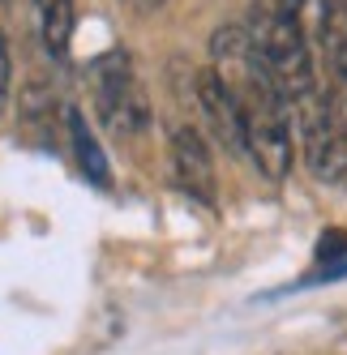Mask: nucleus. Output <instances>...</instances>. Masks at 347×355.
I'll return each instance as SVG.
<instances>
[{"label": "nucleus", "mask_w": 347, "mask_h": 355, "mask_svg": "<svg viewBox=\"0 0 347 355\" xmlns=\"http://www.w3.org/2000/svg\"><path fill=\"white\" fill-rule=\"evenodd\" d=\"M291 124L301 133V155L305 167L321 184H343L347 180V112L330 90H317L291 112Z\"/></svg>", "instance_id": "obj_1"}, {"label": "nucleus", "mask_w": 347, "mask_h": 355, "mask_svg": "<svg viewBox=\"0 0 347 355\" xmlns=\"http://www.w3.org/2000/svg\"><path fill=\"white\" fill-rule=\"evenodd\" d=\"M94 86V116L108 124L116 137H137L151 124V98H146L129 52H108L90 64Z\"/></svg>", "instance_id": "obj_2"}, {"label": "nucleus", "mask_w": 347, "mask_h": 355, "mask_svg": "<svg viewBox=\"0 0 347 355\" xmlns=\"http://www.w3.org/2000/svg\"><path fill=\"white\" fill-rule=\"evenodd\" d=\"M193 94H197L202 116L210 120L219 146L228 150V155H244V159H249V146H244V103H240L236 86L223 78L214 64H206V69L193 73Z\"/></svg>", "instance_id": "obj_3"}, {"label": "nucleus", "mask_w": 347, "mask_h": 355, "mask_svg": "<svg viewBox=\"0 0 347 355\" xmlns=\"http://www.w3.org/2000/svg\"><path fill=\"white\" fill-rule=\"evenodd\" d=\"M167 155H171V171H176V184L197 197V201H206V206H214V159H210V146L206 137L193 129V124H176V129L167 133Z\"/></svg>", "instance_id": "obj_4"}, {"label": "nucleus", "mask_w": 347, "mask_h": 355, "mask_svg": "<svg viewBox=\"0 0 347 355\" xmlns=\"http://www.w3.org/2000/svg\"><path fill=\"white\" fill-rule=\"evenodd\" d=\"M313 52L326 64V90L347 112V0H330L313 35Z\"/></svg>", "instance_id": "obj_5"}, {"label": "nucleus", "mask_w": 347, "mask_h": 355, "mask_svg": "<svg viewBox=\"0 0 347 355\" xmlns=\"http://www.w3.org/2000/svg\"><path fill=\"white\" fill-rule=\"evenodd\" d=\"M65 120H69V137H73V155H78V167H82V175H86L90 184L108 189V184H112V167H108V159H103V150H99L94 133L86 129L82 112H78V107H69V112H65Z\"/></svg>", "instance_id": "obj_6"}, {"label": "nucleus", "mask_w": 347, "mask_h": 355, "mask_svg": "<svg viewBox=\"0 0 347 355\" xmlns=\"http://www.w3.org/2000/svg\"><path fill=\"white\" fill-rule=\"evenodd\" d=\"M43 47L52 52V60H65L69 39H73V0H35Z\"/></svg>", "instance_id": "obj_7"}, {"label": "nucleus", "mask_w": 347, "mask_h": 355, "mask_svg": "<svg viewBox=\"0 0 347 355\" xmlns=\"http://www.w3.org/2000/svg\"><path fill=\"white\" fill-rule=\"evenodd\" d=\"M9 82H13V60H9V39L0 31V112L9 107Z\"/></svg>", "instance_id": "obj_8"}, {"label": "nucleus", "mask_w": 347, "mask_h": 355, "mask_svg": "<svg viewBox=\"0 0 347 355\" xmlns=\"http://www.w3.org/2000/svg\"><path fill=\"white\" fill-rule=\"evenodd\" d=\"M125 5L133 9V13H155V9H163L167 0H125Z\"/></svg>", "instance_id": "obj_9"}]
</instances>
